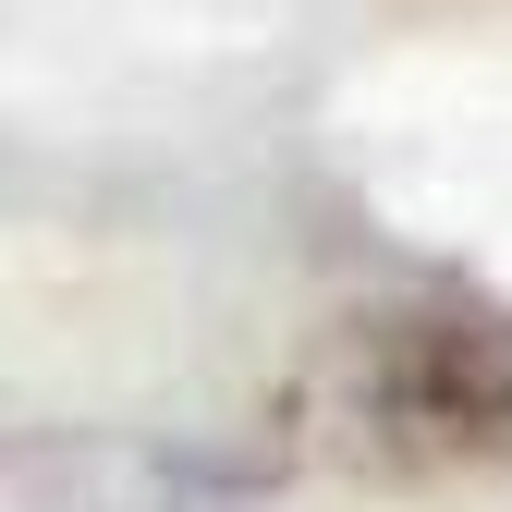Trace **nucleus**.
Segmentation results:
<instances>
[{"label": "nucleus", "mask_w": 512, "mask_h": 512, "mask_svg": "<svg viewBox=\"0 0 512 512\" xmlns=\"http://www.w3.org/2000/svg\"><path fill=\"white\" fill-rule=\"evenodd\" d=\"M0 512H244L196 452L110 427H0Z\"/></svg>", "instance_id": "f03ea898"}, {"label": "nucleus", "mask_w": 512, "mask_h": 512, "mask_svg": "<svg viewBox=\"0 0 512 512\" xmlns=\"http://www.w3.org/2000/svg\"><path fill=\"white\" fill-rule=\"evenodd\" d=\"M293 452L330 476H464L512 452V317L391 305L354 317L293 378Z\"/></svg>", "instance_id": "f257e3e1"}]
</instances>
